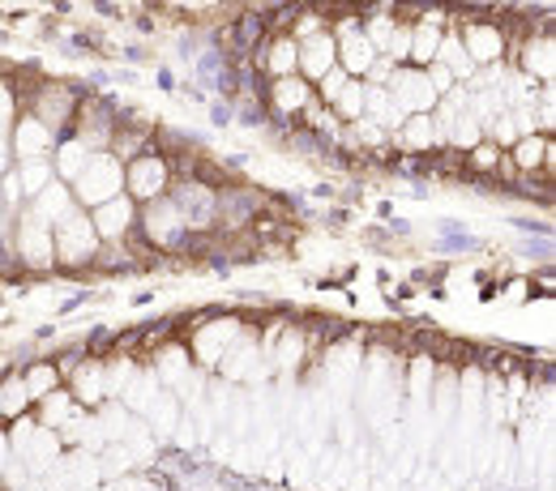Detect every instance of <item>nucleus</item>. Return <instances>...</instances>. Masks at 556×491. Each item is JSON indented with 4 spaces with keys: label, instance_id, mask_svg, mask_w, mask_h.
<instances>
[{
    "label": "nucleus",
    "instance_id": "nucleus-3",
    "mask_svg": "<svg viewBox=\"0 0 556 491\" xmlns=\"http://www.w3.org/2000/svg\"><path fill=\"white\" fill-rule=\"evenodd\" d=\"M334 52H339V43H334L330 35H317V39L308 43V52H304V65H308V73H330V65H334Z\"/></svg>",
    "mask_w": 556,
    "mask_h": 491
},
{
    "label": "nucleus",
    "instance_id": "nucleus-10",
    "mask_svg": "<svg viewBox=\"0 0 556 491\" xmlns=\"http://www.w3.org/2000/svg\"><path fill=\"white\" fill-rule=\"evenodd\" d=\"M295 56H300V52H295L291 43H278V48H275V56H270V69H278V73L295 69Z\"/></svg>",
    "mask_w": 556,
    "mask_h": 491
},
{
    "label": "nucleus",
    "instance_id": "nucleus-9",
    "mask_svg": "<svg viewBox=\"0 0 556 491\" xmlns=\"http://www.w3.org/2000/svg\"><path fill=\"white\" fill-rule=\"evenodd\" d=\"M412 52H416V61H432V56H437V30H428V26H424Z\"/></svg>",
    "mask_w": 556,
    "mask_h": 491
},
{
    "label": "nucleus",
    "instance_id": "nucleus-1",
    "mask_svg": "<svg viewBox=\"0 0 556 491\" xmlns=\"http://www.w3.org/2000/svg\"><path fill=\"white\" fill-rule=\"evenodd\" d=\"M116 189H121V171H116L108 158H99V163H90V171L81 176L77 197H81V202H108Z\"/></svg>",
    "mask_w": 556,
    "mask_h": 491
},
{
    "label": "nucleus",
    "instance_id": "nucleus-7",
    "mask_svg": "<svg viewBox=\"0 0 556 491\" xmlns=\"http://www.w3.org/2000/svg\"><path fill=\"white\" fill-rule=\"evenodd\" d=\"M544 150H548V145H544L540 138H527L518 150H514V154H518V167H535V163L544 158Z\"/></svg>",
    "mask_w": 556,
    "mask_h": 491
},
{
    "label": "nucleus",
    "instance_id": "nucleus-6",
    "mask_svg": "<svg viewBox=\"0 0 556 491\" xmlns=\"http://www.w3.org/2000/svg\"><path fill=\"white\" fill-rule=\"evenodd\" d=\"M304 99H308V86H304L300 77H282V81H278V103H282V107H300Z\"/></svg>",
    "mask_w": 556,
    "mask_h": 491
},
{
    "label": "nucleus",
    "instance_id": "nucleus-11",
    "mask_svg": "<svg viewBox=\"0 0 556 491\" xmlns=\"http://www.w3.org/2000/svg\"><path fill=\"white\" fill-rule=\"evenodd\" d=\"M492 163H496V150H492V145H480V150H476V167H492Z\"/></svg>",
    "mask_w": 556,
    "mask_h": 491
},
{
    "label": "nucleus",
    "instance_id": "nucleus-2",
    "mask_svg": "<svg viewBox=\"0 0 556 491\" xmlns=\"http://www.w3.org/2000/svg\"><path fill=\"white\" fill-rule=\"evenodd\" d=\"M163 180H167L163 158H146V163H134V167H129V189H134L138 197H154V193H163Z\"/></svg>",
    "mask_w": 556,
    "mask_h": 491
},
{
    "label": "nucleus",
    "instance_id": "nucleus-8",
    "mask_svg": "<svg viewBox=\"0 0 556 491\" xmlns=\"http://www.w3.org/2000/svg\"><path fill=\"white\" fill-rule=\"evenodd\" d=\"M343 90H348V73L343 69H334V73H326V77H321V99H330V103H334Z\"/></svg>",
    "mask_w": 556,
    "mask_h": 491
},
{
    "label": "nucleus",
    "instance_id": "nucleus-4",
    "mask_svg": "<svg viewBox=\"0 0 556 491\" xmlns=\"http://www.w3.org/2000/svg\"><path fill=\"white\" fill-rule=\"evenodd\" d=\"M368 61H372V43L368 39H348V56H343V73H359L368 69Z\"/></svg>",
    "mask_w": 556,
    "mask_h": 491
},
{
    "label": "nucleus",
    "instance_id": "nucleus-5",
    "mask_svg": "<svg viewBox=\"0 0 556 491\" xmlns=\"http://www.w3.org/2000/svg\"><path fill=\"white\" fill-rule=\"evenodd\" d=\"M121 227H129V202H112L103 210V222H99L103 235H121Z\"/></svg>",
    "mask_w": 556,
    "mask_h": 491
}]
</instances>
